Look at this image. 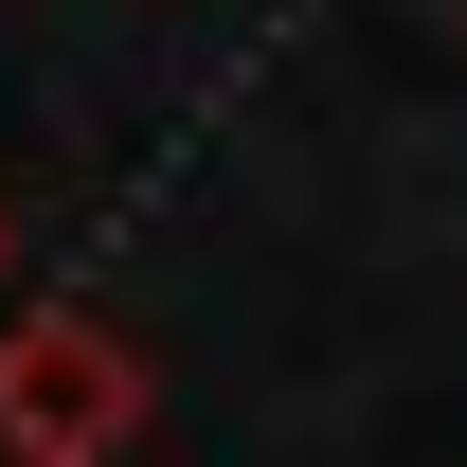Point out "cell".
Returning a JSON list of instances; mask_svg holds the SVG:
<instances>
[{
	"label": "cell",
	"instance_id": "1",
	"mask_svg": "<svg viewBox=\"0 0 467 467\" xmlns=\"http://www.w3.org/2000/svg\"><path fill=\"white\" fill-rule=\"evenodd\" d=\"M144 431V359L90 306H18L0 324V467H109Z\"/></svg>",
	"mask_w": 467,
	"mask_h": 467
}]
</instances>
